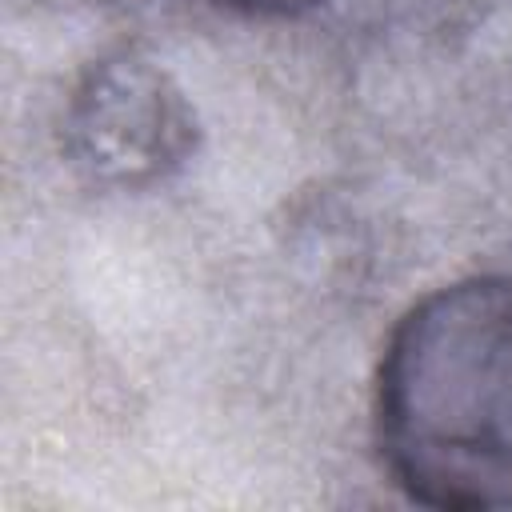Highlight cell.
<instances>
[{"instance_id":"1","label":"cell","mask_w":512,"mask_h":512,"mask_svg":"<svg viewBox=\"0 0 512 512\" xmlns=\"http://www.w3.org/2000/svg\"><path fill=\"white\" fill-rule=\"evenodd\" d=\"M372 432L408 500L512 508V276L444 284L400 316L376 368Z\"/></svg>"},{"instance_id":"2","label":"cell","mask_w":512,"mask_h":512,"mask_svg":"<svg viewBox=\"0 0 512 512\" xmlns=\"http://www.w3.org/2000/svg\"><path fill=\"white\" fill-rule=\"evenodd\" d=\"M72 136L84 164L108 180H140L180 164L196 124L188 100L144 60H112L88 76L72 104Z\"/></svg>"},{"instance_id":"3","label":"cell","mask_w":512,"mask_h":512,"mask_svg":"<svg viewBox=\"0 0 512 512\" xmlns=\"http://www.w3.org/2000/svg\"><path fill=\"white\" fill-rule=\"evenodd\" d=\"M220 8H232V12H244V16H272V20H292V16H304L312 12L320 0H212Z\"/></svg>"}]
</instances>
